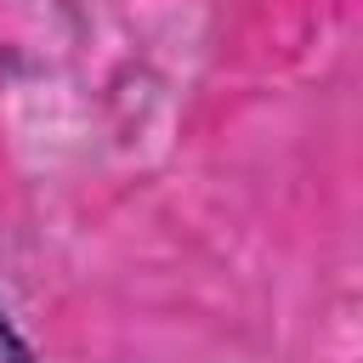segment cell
Here are the masks:
<instances>
[{"mask_svg": "<svg viewBox=\"0 0 363 363\" xmlns=\"http://www.w3.org/2000/svg\"><path fill=\"white\" fill-rule=\"evenodd\" d=\"M0 363H34V346L17 335V323L6 318V306H0Z\"/></svg>", "mask_w": 363, "mask_h": 363, "instance_id": "obj_1", "label": "cell"}]
</instances>
